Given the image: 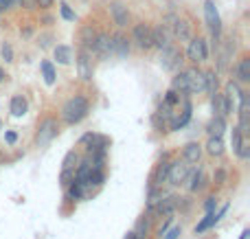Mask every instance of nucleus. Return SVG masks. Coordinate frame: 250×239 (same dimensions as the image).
Segmentation results:
<instances>
[{"instance_id":"aec40b11","label":"nucleus","mask_w":250,"mask_h":239,"mask_svg":"<svg viewBox=\"0 0 250 239\" xmlns=\"http://www.w3.org/2000/svg\"><path fill=\"white\" fill-rule=\"evenodd\" d=\"M173 38H178L180 42H187L189 38H193L189 22L182 20V18H176V20H173Z\"/></svg>"},{"instance_id":"8fccbe9b","label":"nucleus","mask_w":250,"mask_h":239,"mask_svg":"<svg viewBox=\"0 0 250 239\" xmlns=\"http://www.w3.org/2000/svg\"><path fill=\"white\" fill-rule=\"evenodd\" d=\"M0 16H2V9H0Z\"/></svg>"},{"instance_id":"de8ad7c7","label":"nucleus","mask_w":250,"mask_h":239,"mask_svg":"<svg viewBox=\"0 0 250 239\" xmlns=\"http://www.w3.org/2000/svg\"><path fill=\"white\" fill-rule=\"evenodd\" d=\"M248 235H250V233H248V231H244V233H242V237H239V239H246Z\"/></svg>"},{"instance_id":"412c9836","label":"nucleus","mask_w":250,"mask_h":239,"mask_svg":"<svg viewBox=\"0 0 250 239\" xmlns=\"http://www.w3.org/2000/svg\"><path fill=\"white\" fill-rule=\"evenodd\" d=\"M88 193H90L88 187L83 182H79V180H73V182L66 187V196H68V200H83Z\"/></svg>"},{"instance_id":"c03bdc74","label":"nucleus","mask_w":250,"mask_h":239,"mask_svg":"<svg viewBox=\"0 0 250 239\" xmlns=\"http://www.w3.org/2000/svg\"><path fill=\"white\" fill-rule=\"evenodd\" d=\"M4 139H7V143H16V140H18V136L16 134H13V132H7V134H4Z\"/></svg>"},{"instance_id":"f257e3e1","label":"nucleus","mask_w":250,"mask_h":239,"mask_svg":"<svg viewBox=\"0 0 250 239\" xmlns=\"http://www.w3.org/2000/svg\"><path fill=\"white\" fill-rule=\"evenodd\" d=\"M88 110H90L88 99L82 95H77L64 103V108H62V119H64L68 125H75V123H82L83 119L88 117Z\"/></svg>"},{"instance_id":"f03ea898","label":"nucleus","mask_w":250,"mask_h":239,"mask_svg":"<svg viewBox=\"0 0 250 239\" xmlns=\"http://www.w3.org/2000/svg\"><path fill=\"white\" fill-rule=\"evenodd\" d=\"M204 20H207V26H208V31H211L213 40L220 42V38H222V18H220V13H217V7H215L213 0H207V2H204Z\"/></svg>"},{"instance_id":"2f4dec72","label":"nucleus","mask_w":250,"mask_h":239,"mask_svg":"<svg viewBox=\"0 0 250 239\" xmlns=\"http://www.w3.org/2000/svg\"><path fill=\"white\" fill-rule=\"evenodd\" d=\"M77 162H79V154L75 152V149H70V152L64 156V160H62V169H75Z\"/></svg>"},{"instance_id":"7ed1b4c3","label":"nucleus","mask_w":250,"mask_h":239,"mask_svg":"<svg viewBox=\"0 0 250 239\" xmlns=\"http://www.w3.org/2000/svg\"><path fill=\"white\" fill-rule=\"evenodd\" d=\"M132 42L136 44L141 51H149L154 48V40H151V26L147 22H138L132 29Z\"/></svg>"},{"instance_id":"f3484780","label":"nucleus","mask_w":250,"mask_h":239,"mask_svg":"<svg viewBox=\"0 0 250 239\" xmlns=\"http://www.w3.org/2000/svg\"><path fill=\"white\" fill-rule=\"evenodd\" d=\"M97 35H99V31H97L95 24H83L82 29H79V46L92 51V44H95Z\"/></svg>"},{"instance_id":"79ce46f5","label":"nucleus","mask_w":250,"mask_h":239,"mask_svg":"<svg viewBox=\"0 0 250 239\" xmlns=\"http://www.w3.org/2000/svg\"><path fill=\"white\" fill-rule=\"evenodd\" d=\"M35 2H38V9H48V7H53L55 0H35Z\"/></svg>"},{"instance_id":"7c9ffc66","label":"nucleus","mask_w":250,"mask_h":239,"mask_svg":"<svg viewBox=\"0 0 250 239\" xmlns=\"http://www.w3.org/2000/svg\"><path fill=\"white\" fill-rule=\"evenodd\" d=\"M204 90H208L211 95H215L217 92V77L213 70H208V73H204Z\"/></svg>"},{"instance_id":"72a5a7b5","label":"nucleus","mask_w":250,"mask_h":239,"mask_svg":"<svg viewBox=\"0 0 250 239\" xmlns=\"http://www.w3.org/2000/svg\"><path fill=\"white\" fill-rule=\"evenodd\" d=\"M242 139H244V134L239 132V127H233V134H230V145H233V152H235V154L239 152V145H242Z\"/></svg>"},{"instance_id":"39448f33","label":"nucleus","mask_w":250,"mask_h":239,"mask_svg":"<svg viewBox=\"0 0 250 239\" xmlns=\"http://www.w3.org/2000/svg\"><path fill=\"white\" fill-rule=\"evenodd\" d=\"M160 51H163V55H160V66H163L165 70H178L182 66V51L178 46L169 44V46L160 48Z\"/></svg>"},{"instance_id":"37998d69","label":"nucleus","mask_w":250,"mask_h":239,"mask_svg":"<svg viewBox=\"0 0 250 239\" xmlns=\"http://www.w3.org/2000/svg\"><path fill=\"white\" fill-rule=\"evenodd\" d=\"M48 44H51V35H42V38H40V46L48 48Z\"/></svg>"},{"instance_id":"ddd939ff","label":"nucleus","mask_w":250,"mask_h":239,"mask_svg":"<svg viewBox=\"0 0 250 239\" xmlns=\"http://www.w3.org/2000/svg\"><path fill=\"white\" fill-rule=\"evenodd\" d=\"M110 16H112V20H114V24L119 26V29H123V26H127L129 24V11H127V7H125L123 2H119V0H114V2H110Z\"/></svg>"},{"instance_id":"2eb2a0df","label":"nucleus","mask_w":250,"mask_h":239,"mask_svg":"<svg viewBox=\"0 0 250 239\" xmlns=\"http://www.w3.org/2000/svg\"><path fill=\"white\" fill-rule=\"evenodd\" d=\"M226 211H229V204H224L220 211H217V213H215V211H207V218H204L202 222H200L198 226H195V233H204V231H208L211 226H215V224L220 222L222 215H224Z\"/></svg>"},{"instance_id":"e433bc0d","label":"nucleus","mask_w":250,"mask_h":239,"mask_svg":"<svg viewBox=\"0 0 250 239\" xmlns=\"http://www.w3.org/2000/svg\"><path fill=\"white\" fill-rule=\"evenodd\" d=\"M0 53H2V60L7 61V64H11L13 61V48L9 42H2V46H0Z\"/></svg>"},{"instance_id":"6e6552de","label":"nucleus","mask_w":250,"mask_h":239,"mask_svg":"<svg viewBox=\"0 0 250 239\" xmlns=\"http://www.w3.org/2000/svg\"><path fill=\"white\" fill-rule=\"evenodd\" d=\"M99 60H108L110 55H112V35L110 33H99L95 40V44H92V51Z\"/></svg>"},{"instance_id":"4c0bfd02","label":"nucleus","mask_w":250,"mask_h":239,"mask_svg":"<svg viewBox=\"0 0 250 239\" xmlns=\"http://www.w3.org/2000/svg\"><path fill=\"white\" fill-rule=\"evenodd\" d=\"M180 235H182V228H180V226H173L171 231H167L163 237H165V239H178Z\"/></svg>"},{"instance_id":"473e14b6","label":"nucleus","mask_w":250,"mask_h":239,"mask_svg":"<svg viewBox=\"0 0 250 239\" xmlns=\"http://www.w3.org/2000/svg\"><path fill=\"white\" fill-rule=\"evenodd\" d=\"M147 231H149V218H141L136 222V228H134V233H136L138 239H143L147 235Z\"/></svg>"},{"instance_id":"4be33fe9","label":"nucleus","mask_w":250,"mask_h":239,"mask_svg":"<svg viewBox=\"0 0 250 239\" xmlns=\"http://www.w3.org/2000/svg\"><path fill=\"white\" fill-rule=\"evenodd\" d=\"M233 73H235V79H237V81H242V83L250 81V57L248 55H244L242 60L237 61V66L233 68Z\"/></svg>"},{"instance_id":"f8f14e48","label":"nucleus","mask_w":250,"mask_h":239,"mask_svg":"<svg viewBox=\"0 0 250 239\" xmlns=\"http://www.w3.org/2000/svg\"><path fill=\"white\" fill-rule=\"evenodd\" d=\"M82 145H86L88 154H90V152H97V149H108L110 139H108V136L95 134V132H88V134L82 136Z\"/></svg>"},{"instance_id":"423d86ee","label":"nucleus","mask_w":250,"mask_h":239,"mask_svg":"<svg viewBox=\"0 0 250 239\" xmlns=\"http://www.w3.org/2000/svg\"><path fill=\"white\" fill-rule=\"evenodd\" d=\"M187 57H189V61H193V64H198V61H207L208 60L207 40H202V38H189Z\"/></svg>"},{"instance_id":"0eeeda50","label":"nucleus","mask_w":250,"mask_h":239,"mask_svg":"<svg viewBox=\"0 0 250 239\" xmlns=\"http://www.w3.org/2000/svg\"><path fill=\"white\" fill-rule=\"evenodd\" d=\"M57 136V121L55 119H44L38 127V136H35V143L42 147V145H48L53 139Z\"/></svg>"},{"instance_id":"c85d7f7f","label":"nucleus","mask_w":250,"mask_h":239,"mask_svg":"<svg viewBox=\"0 0 250 239\" xmlns=\"http://www.w3.org/2000/svg\"><path fill=\"white\" fill-rule=\"evenodd\" d=\"M40 68H42V75H44V81L48 83V86H53V83H55V66L51 64V61H46L44 60L42 64H40Z\"/></svg>"},{"instance_id":"4468645a","label":"nucleus","mask_w":250,"mask_h":239,"mask_svg":"<svg viewBox=\"0 0 250 239\" xmlns=\"http://www.w3.org/2000/svg\"><path fill=\"white\" fill-rule=\"evenodd\" d=\"M180 103H182V112L178 114L176 119H171V125H169L173 132H176V130H180V127H185L187 123L191 121V110H193V108H191V101H189V97H187V95H182V97H180Z\"/></svg>"},{"instance_id":"c756f323","label":"nucleus","mask_w":250,"mask_h":239,"mask_svg":"<svg viewBox=\"0 0 250 239\" xmlns=\"http://www.w3.org/2000/svg\"><path fill=\"white\" fill-rule=\"evenodd\" d=\"M191 182H189V191H200L202 189V180H204V174H202V167H198V169L191 174Z\"/></svg>"},{"instance_id":"b1692460","label":"nucleus","mask_w":250,"mask_h":239,"mask_svg":"<svg viewBox=\"0 0 250 239\" xmlns=\"http://www.w3.org/2000/svg\"><path fill=\"white\" fill-rule=\"evenodd\" d=\"M171 88L176 92H180V95H189V77H187V70L176 73V77H173V81H171Z\"/></svg>"},{"instance_id":"dca6fc26","label":"nucleus","mask_w":250,"mask_h":239,"mask_svg":"<svg viewBox=\"0 0 250 239\" xmlns=\"http://www.w3.org/2000/svg\"><path fill=\"white\" fill-rule=\"evenodd\" d=\"M187 77H189V92L191 95H200L204 92V73L198 68H187Z\"/></svg>"},{"instance_id":"a878e982","label":"nucleus","mask_w":250,"mask_h":239,"mask_svg":"<svg viewBox=\"0 0 250 239\" xmlns=\"http://www.w3.org/2000/svg\"><path fill=\"white\" fill-rule=\"evenodd\" d=\"M9 110H11L13 117H24V114H26V101H24V97H20V95L13 97L11 103H9Z\"/></svg>"},{"instance_id":"ea45409f","label":"nucleus","mask_w":250,"mask_h":239,"mask_svg":"<svg viewBox=\"0 0 250 239\" xmlns=\"http://www.w3.org/2000/svg\"><path fill=\"white\" fill-rule=\"evenodd\" d=\"M13 7H18V0H0V9H13Z\"/></svg>"},{"instance_id":"9b49d317","label":"nucleus","mask_w":250,"mask_h":239,"mask_svg":"<svg viewBox=\"0 0 250 239\" xmlns=\"http://www.w3.org/2000/svg\"><path fill=\"white\" fill-rule=\"evenodd\" d=\"M176 209H178V198L176 196H167V198H160L149 213L158 215V218H169Z\"/></svg>"},{"instance_id":"cd10ccee","label":"nucleus","mask_w":250,"mask_h":239,"mask_svg":"<svg viewBox=\"0 0 250 239\" xmlns=\"http://www.w3.org/2000/svg\"><path fill=\"white\" fill-rule=\"evenodd\" d=\"M200 158H202V147H200L198 143H189L185 147V160L187 162H200Z\"/></svg>"},{"instance_id":"20e7f679","label":"nucleus","mask_w":250,"mask_h":239,"mask_svg":"<svg viewBox=\"0 0 250 239\" xmlns=\"http://www.w3.org/2000/svg\"><path fill=\"white\" fill-rule=\"evenodd\" d=\"M77 73L82 81H90L95 75V64H92V53L88 48L79 46L77 51Z\"/></svg>"},{"instance_id":"9d476101","label":"nucleus","mask_w":250,"mask_h":239,"mask_svg":"<svg viewBox=\"0 0 250 239\" xmlns=\"http://www.w3.org/2000/svg\"><path fill=\"white\" fill-rule=\"evenodd\" d=\"M187 176H189V162L187 160H173L171 167H169V176H167L169 182L182 184L187 180Z\"/></svg>"},{"instance_id":"f704fd0d","label":"nucleus","mask_w":250,"mask_h":239,"mask_svg":"<svg viewBox=\"0 0 250 239\" xmlns=\"http://www.w3.org/2000/svg\"><path fill=\"white\" fill-rule=\"evenodd\" d=\"M60 13H62V18H64V20H68V22H75V20H77V13H75L66 2L60 4Z\"/></svg>"},{"instance_id":"5701e85b","label":"nucleus","mask_w":250,"mask_h":239,"mask_svg":"<svg viewBox=\"0 0 250 239\" xmlns=\"http://www.w3.org/2000/svg\"><path fill=\"white\" fill-rule=\"evenodd\" d=\"M55 61L62 66H68L70 61H73V48L68 46V44H60V46H55Z\"/></svg>"},{"instance_id":"1a4fd4ad","label":"nucleus","mask_w":250,"mask_h":239,"mask_svg":"<svg viewBox=\"0 0 250 239\" xmlns=\"http://www.w3.org/2000/svg\"><path fill=\"white\" fill-rule=\"evenodd\" d=\"M211 97H213V112H217V117L226 119L235 110V101L230 99V97L222 95V92H215V95H211Z\"/></svg>"},{"instance_id":"c9c22d12","label":"nucleus","mask_w":250,"mask_h":239,"mask_svg":"<svg viewBox=\"0 0 250 239\" xmlns=\"http://www.w3.org/2000/svg\"><path fill=\"white\" fill-rule=\"evenodd\" d=\"M75 180V169H62V176H60V184L62 187H68L70 182Z\"/></svg>"},{"instance_id":"bb28decb","label":"nucleus","mask_w":250,"mask_h":239,"mask_svg":"<svg viewBox=\"0 0 250 239\" xmlns=\"http://www.w3.org/2000/svg\"><path fill=\"white\" fill-rule=\"evenodd\" d=\"M207 152L211 154V156H222V154H224V140H222V136H211V139H208Z\"/></svg>"},{"instance_id":"6ab92c4d","label":"nucleus","mask_w":250,"mask_h":239,"mask_svg":"<svg viewBox=\"0 0 250 239\" xmlns=\"http://www.w3.org/2000/svg\"><path fill=\"white\" fill-rule=\"evenodd\" d=\"M129 40L123 33H114L112 35V55L117 57H127L129 55Z\"/></svg>"},{"instance_id":"09e8293b","label":"nucleus","mask_w":250,"mask_h":239,"mask_svg":"<svg viewBox=\"0 0 250 239\" xmlns=\"http://www.w3.org/2000/svg\"><path fill=\"white\" fill-rule=\"evenodd\" d=\"M2 79H4V70L0 68V81H2Z\"/></svg>"},{"instance_id":"49530a36","label":"nucleus","mask_w":250,"mask_h":239,"mask_svg":"<svg viewBox=\"0 0 250 239\" xmlns=\"http://www.w3.org/2000/svg\"><path fill=\"white\" fill-rule=\"evenodd\" d=\"M123 239H138V237H136V233H134V231H132V233H127V235H125Z\"/></svg>"},{"instance_id":"393cba45","label":"nucleus","mask_w":250,"mask_h":239,"mask_svg":"<svg viewBox=\"0 0 250 239\" xmlns=\"http://www.w3.org/2000/svg\"><path fill=\"white\" fill-rule=\"evenodd\" d=\"M224 130H226L224 117H213L211 121H208V125H207L208 136H222V134H224Z\"/></svg>"},{"instance_id":"a19ab883","label":"nucleus","mask_w":250,"mask_h":239,"mask_svg":"<svg viewBox=\"0 0 250 239\" xmlns=\"http://www.w3.org/2000/svg\"><path fill=\"white\" fill-rule=\"evenodd\" d=\"M204 209H207V211H215L217 209V200H215V198H208V200L204 202Z\"/></svg>"},{"instance_id":"58836bf2","label":"nucleus","mask_w":250,"mask_h":239,"mask_svg":"<svg viewBox=\"0 0 250 239\" xmlns=\"http://www.w3.org/2000/svg\"><path fill=\"white\" fill-rule=\"evenodd\" d=\"M18 4L29 9V11H35V9H38V2H35V0H18Z\"/></svg>"},{"instance_id":"a211bd4d","label":"nucleus","mask_w":250,"mask_h":239,"mask_svg":"<svg viewBox=\"0 0 250 239\" xmlns=\"http://www.w3.org/2000/svg\"><path fill=\"white\" fill-rule=\"evenodd\" d=\"M169 167H171L169 158H167V156H163V160L158 162L156 171L151 174V184H149V187H163V182L167 180V176H169Z\"/></svg>"},{"instance_id":"a18cd8bd","label":"nucleus","mask_w":250,"mask_h":239,"mask_svg":"<svg viewBox=\"0 0 250 239\" xmlns=\"http://www.w3.org/2000/svg\"><path fill=\"white\" fill-rule=\"evenodd\" d=\"M215 180H217V182H224V171H217V174H215Z\"/></svg>"}]
</instances>
